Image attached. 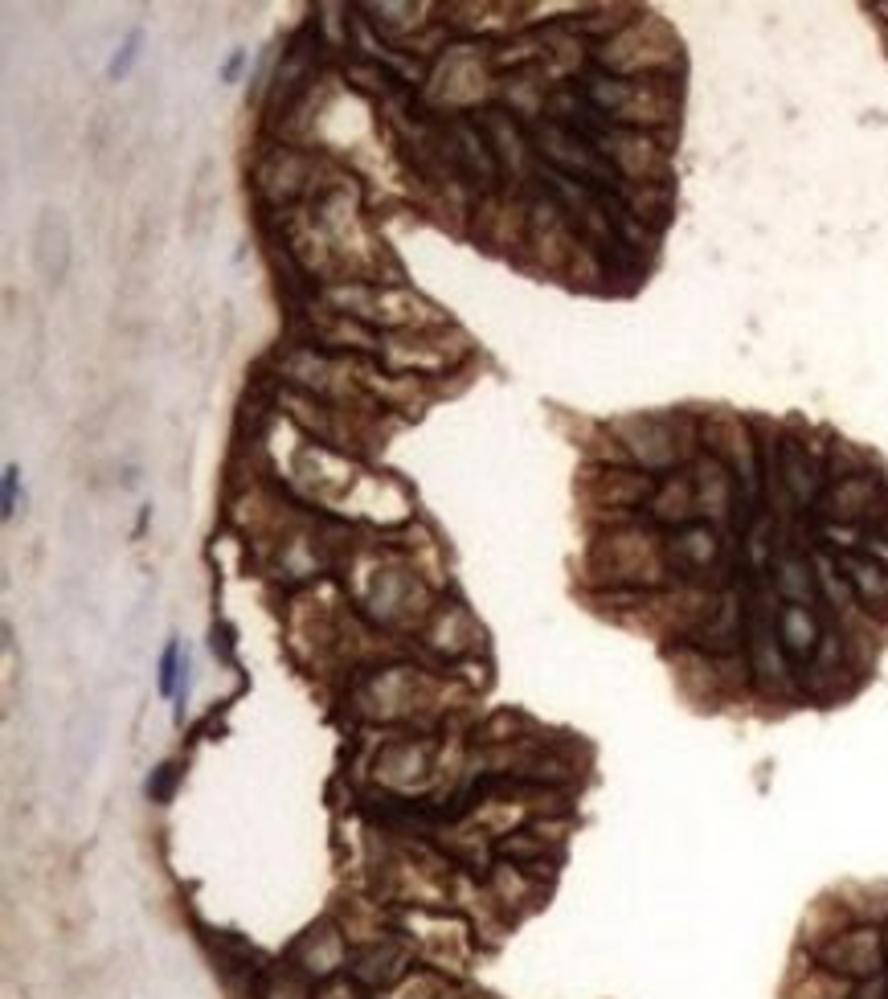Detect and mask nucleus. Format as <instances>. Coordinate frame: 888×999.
<instances>
[{"instance_id": "obj_1", "label": "nucleus", "mask_w": 888, "mask_h": 999, "mask_svg": "<svg viewBox=\"0 0 888 999\" xmlns=\"http://www.w3.org/2000/svg\"><path fill=\"white\" fill-rule=\"evenodd\" d=\"M312 181H316V160L295 148H275L254 164V193L275 209L303 197L312 189Z\"/></svg>"}, {"instance_id": "obj_2", "label": "nucleus", "mask_w": 888, "mask_h": 999, "mask_svg": "<svg viewBox=\"0 0 888 999\" xmlns=\"http://www.w3.org/2000/svg\"><path fill=\"white\" fill-rule=\"evenodd\" d=\"M532 144H537V152L549 160V168L565 172V177L614 185V168L594 148H586L573 132H565L561 123H537V127H532Z\"/></svg>"}, {"instance_id": "obj_3", "label": "nucleus", "mask_w": 888, "mask_h": 999, "mask_svg": "<svg viewBox=\"0 0 888 999\" xmlns=\"http://www.w3.org/2000/svg\"><path fill=\"white\" fill-rule=\"evenodd\" d=\"M29 263L41 275L46 287H62L70 271V222L66 213L46 205L37 213V222L29 230Z\"/></svg>"}, {"instance_id": "obj_4", "label": "nucleus", "mask_w": 888, "mask_h": 999, "mask_svg": "<svg viewBox=\"0 0 888 999\" xmlns=\"http://www.w3.org/2000/svg\"><path fill=\"white\" fill-rule=\"evenodd\" d=\"M447 140H451V152H455V164H459L463 177H467L471 185H479L483 193H492L504 172H500V160H496L492 144H487V136L479 132L475 123L455 119V123L447 127Z\"/></svg>"}, {"instance_id": "obj_5", "label": "nucleus", "mask_w": 888, "mask_h": 999, "mask_svg": "<svg viewBox=\"0 0 888 999\" xmlns=\"http://www.w3.org/2000/svg\"><path fill=\"white\" fill-rule=\"evenodd\" d=\"M316 37L312 29H303L291 37V46L283 50V62L275 70V82H271V107H291L299 95L312 91L316 82Z\"/></svg>"}, {"instance_id": "obj_6", "label": "nucleus", "mask_w": 888, "mask_h": 999, "mask_svg": "<svg viewBox=\"0 0 888 999\" xmlns=\"http://www.w3.org/2000/svg\"><path fill=\"white\" fill-rule=\"evenodd\" d=\"M614 430L623 434L627 459L643 463L647 471H663V467H672L680 459L672 426L659 422V418H627V422H614Z\"/></svg>"}, {"instance_id": "obj_7", "label": "nucleus", "mask_w": 888, "mask_h": 999, "mask_svg": "<svg viewBox=\"0 0 888 999\" xmlns=\"http://www.w3.org/2000/svg\"><path fill=\"white\" fill-rule=\"evenodd\" d=\"M434 82H442L438 86L442 103H451V107L475 103L483 95V86H487V70L479 62L475 46H455L447 58H442V70L434 74Z\"/></svg>"}, {"instance_id": "obj_8", "label": "nucleus", "mask_w": 888, "mask_h": 999, "mask_svg": "<svg viewBox=\"0 0 888 999\" xmlns=\"http://www.w3.org/2000/svg\"><path fill=\"white\" fill-rule=\"evenodd\" d=\"M217 209H221V189H217V164L213 160H201L193 181H189V193H185V234L193 242H205L217 226Z\"/></svg>"}, {"instance_id": "obj_9", "label": "nucleus", "mask_w": 888, "mask_h": 999, "mask_svg": "<svg viewBox=\"0 0 888 999\" xmlns=\"http://www.w3.org/2000/svg\"><path fill=\"white\" fill-rule=\"evenodd\" d=\"M475 127L487 136V144H492V152H496V160H500V172H524V144H520V132H516V123L504 115V111H483V115H475Z\"/></svg>"}, {"instance_id": "obj_10", "label": "nucleus", "mask_w": 888, "mask_h": 999, "mask_svg": "<svg viewBox=\"0 0 888 999\" xmlns=\"http://www.w3.org/2000/svg\"><path fill=\"white\" fill-rule=\"evenodd\" d=\"M324 340L328 344H348V349H365V353H377L381 349V340L373 336V332H365L361 324H352L348 316H328V324H324Z\"/></svg>"}, {"instance_id": "obj_11", "label": "nucleus", "mask_w": 888, "mask_h": 999, "mask_svg": "<svg viewBox=\"0 0 888 999\" xmlns=\"http://www.w3.org/2000/svg\"><path fill=\"white\" fill-rule=\"evenodd\" d=\"M185 660H189V651H185ZM185 660H181V643H176V639H168V647H164V656H160V697H172L176 701V692H181V688H176V680H181L185 676Z\"/></svg>"}, {"instance_id": "obj_12", "label": "nucleus", "mask_w": 888, "mask_h": 999, "mask_svg": "<svg viewBox=\"0 0 888 999\" xmlns=\"http://www.w3.org/2000/svg\"><path fill=\"white\" fill-rule=\"evenodd\" d=\"M140 46H144V33L140 29H131L127 33V41H123V50L111 58V66H107V74L111 78H127V70H131V62L140 58Z\"/></svg>"}, {"instance_id": "obj_13", "label": "nucleus", "mask_w": 888, "mask_h": 999, "mask_svg": "<svg viewBox=\"0 0 888 999\" xmlns=\"http://www.w3.org/2000/svg\"><path fill=\"white\" fill-rule=\"evenodd\" d=\"M17 475H21V471L9 463V467H5V516L17 512Z\"/></svg>"}, {"instance_id": "obj_14", "label": "nucleus", "mask_w": 888, "mask_h": 999, "mask_svg": "<svg viewBox=\"0 0 888 999\" xmlns=\"http://www.w3.org/2000/svg\"><path fill=\"white\" fill-rule=\"evenodd\" d=\"M242 66H246V54L238 50V54H230V62L221 66V82H234L238 74H242Z\"/></svg>"}]
</instances>
